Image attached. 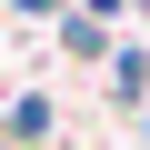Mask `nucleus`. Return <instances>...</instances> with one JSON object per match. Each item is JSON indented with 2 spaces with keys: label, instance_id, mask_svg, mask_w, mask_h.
Masks as SVG:
<instances>
[{
  "label": "nucleus",
  "instance_id": "f257e3e1",
  "mask_svg": "<svg viewBox=\"0 0 150 150\" xmlns=\"http://www.w3.org/2000/svg\"><path fill=\"white\" fill-rule=\"evenodd\" d=\"M50 120H60V110H50L40 90H20L10 110H0V130H10V150H30V140H50Z\"/></svg>",
  "mask_w": 150,
  "mask_h": 150
},
{
  "label": "nucleus",
  "instance_id": "f03ea898",
  "mask_svg": "<svg viewBox=\"0 0 150 150\" xmlns=\"http://www.w3.org/2000/svg\"><path fill=\"white\" fill-rule=\"evenodd\" d=\"M110 80H120V100H140L150 90V50H110Z\"/></svg>",
  "mask_w": 150,
  "mask_h": 150
},
{
  "label": "nucleus",
  "instance_id": "7ed1b4c3",
  "mask_svg": "<svg viewBox=\"0 0 150 150\" xmlns=\"http://www.w3.org/2000/svg\"><path fill=\"white\" fill-rule=\"evenodd\" d=\"M10 10H20V20H50V10H60V0H10Z\"/></svg>",
  "mask_w": 150,
  "mask_h": 150
},
{
  "label": "nucleus",
  "instance_id": "20e7f679",
  "mask_svg": "<svg viewBox=\"0 0 150 150\" xmlns=\"http://www.w3.org/2000/svg\"><path fill=\"white\" fill-rule=\"evenodd\" d=\"M0 150H10V140H0Z\"/></svg>",
  "mask_w": 150,
  "mask_h": 150
}]
</instances>
